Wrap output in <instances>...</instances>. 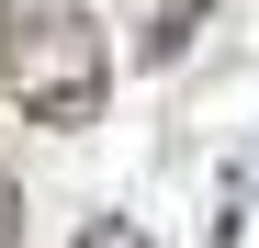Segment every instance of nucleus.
<instances>
[{"label": "nucleus", "mask_w": 259, "mask_h": 248, "mask_svg": "<svg viewBox=\"0 0 259 248\" xmlns=\"http://www.w3.org/2000/svg\"><path fill=\"white\" fill-rule=\"evenodd\" d=\"M0 91H12L34 124H102L113 91V57H102V23L91 0H0Z\"/></svg>", "instance_id": "f257e3e1"}, {"label": "nucleus", "mask_w": 259, "mask_h": 248, "mask_svg": "<svg viewBox=\"0 0 259 248\" xmlns=\"http://www.w3.org/2000/svg\"><path fill=\"white\" fill-rule=\"evenodd\" d=\"M203 12H214V0H136V57L169 68V57L192 46V23H203Z\"/></svg>", "instance_id": "f03ea898"}, {"label": "nucleus", "mask_w": 259, "mask_h": 248, "mask_svg": "<svg viewBox=\"0 0 259 248\" xmlns=\"http://www.w3.org/2000/svg\"><path fill=\"white\" fill-rule=\"evenodd\" d=\"M0 248H23V192H12V170H0Z\"/></svg>", "instance_id": "20e7f679"}, {"label": "nucleus", "mask_w": 259, "mask_h": 248, "mask_svg": "<svg viewBox=\"0 0 259 248\" xmlns=\"http://www.w3.org/2000/svg\"><path fill=\"white\" fill-rule=\"evenodd\" d=\"M79 248H147V237L124 226V215H91V226H79Z\"/></svg>", "instance_id": "7ed1b4c3"}]
</instances>
